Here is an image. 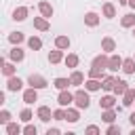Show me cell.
<instances>
[{
  "instance_id": "obj_43",
  "label": "cell",
  "mask_w": 135,
  "mask_h": 135,
  "mask_svg": "<svg viewBox=\"0 0 135 135\" xmlns=\"http://www.w3.org/2000/svg\"><path fill=\"white\" fill-rule=\"evenodd\" d=\"M129 6H131V8L135 11V0H129Z\"/></svg>"
},
{
  "instance_id": "obj_21",
  "label": "cell",
  "mask_w": 135,
  "mask_h": 135,
  "mask_svg": "<svg viewBox=\"0 0 135 135\" xmlns=\"http://www.w3.org/2000/svg\"><path fill=\"white\" fill-rule=\"evenodd\" d=\"M101 51H103V53H112V51H116V42H114V38H110V36L101 38Z\"/></svg>"
},
{
  "instance_id": "obj_39",
  "label": "cell",
  "mask_w": 135,
  "mask_h": 135,
  "mask_svg": "<svg viewBox=\"0 0 135 135\" xmlns=\"http://www.w3.org/2000/svg\"><path fill=\"white\" fill-rule=\"evenodd\" d=\"M105 135H120V127H118L116 122L108 124V129H105Z\"/></svg>"
},
{
  "instance_id": "obj_6",
  "label": "cell",
  "mask_w": 135,
  "mask_h": 135,
  "mask_svg": "<svg viewBox=\"0 0 135 135\" xmlns=\"http://www.w3.org/2000/svg\"><path fill=\"white\" fill-rule=\"evenodd\" d=\"M36 118H38L40 122H51V120H53V110H51L49 105H38Z\"/></svg>"
},
{
  "instance_id": "obj_14",
  "label": "cell",
  "mask_w": 135,
  "mask_h": 135,
  "mask_svg": "<svg viewBox=\"0 0 135 135\" xmlns=\"http://www.w3.org/2000/svg\"><path fill=\"white\" fill-rule=\"evenodd\" d=\"M133 103H135V86H129L127 93L122 95V105L124 108H131Z\"/></svg>"
},
{
  "instance_id": "obj_19",
  "label": "cell",
  "mask_w": 135,
  "mask_h": 135,
  "mask_svg": "<svg viewBox=\"0 0 135 135\" xmlns=\"http://www.w3.org/2000/svg\"><path fill=\"white\" fill-rule=\"evenodd\" d=\"M38 11H40V15H42V17H46V19H51V17H53V13H55V11H53V6H51L49 2H44V0H42V2H38Z\"/></svg>"
},
{
  "instance_id": "obj_22",
  "label": "cell",
  "mask_w": 135,
  "mask_h": 135,
  "mask_svg": "<svg viewBox=\"0 0 135 135\" xmlns=\"http://www.w3.org/2000/svg\"><path fill=\"white\" fill-rule=\"evenodd\" d=\"M53 86H55L57 91H63V89L72 86V80H70V78H63V76H57V78L53 80Z\"/></svg>"
},
{
  "instance_id": "obj_44",
  "label": "cell",
  "mask_w": 135,
  "mask_h": 135,
  "mask_svg": "<svg viewBox=\"0 0 135 135\" xmlns=\"http://www.w3.org/2000/svg\"><path fill=\"white\" fill-rule=\"evenodd\" d=\"M118 4H120V6H124V4H129V0H118Z\"/></svg>"
},
{
  "instance_id": "obj_31",
  "label": "cell",
  "mask_w": 135,
  "mask_h": 135,
  "mask_svg": "<svg viewBox=\"0 0 135 135\" xmlns=\"http://www.w3.org/2000/svg\"><path fill=\"white\" fill-rule=\"evenodd\" d=\"M122 72L124 74H135V59L133 57H129V59L122 61Z\"/></svg>"
},
{
  "instance_id": "obj_38",
  "label": "cell",
  "mask_w": 135,
  "mask_h": 135,
  "mask_svg": "<svg viewBox=\"0 0 135 135\" xmlns=\"http://www.w3.org/2000/svg\"><path fill=\"white\" fill-rule=\"evenodd\" d=\"M36 133H38L36 124H32V122H25V127H23V135H36Z\"/></svg>"
},
{
  "instance_id": "obj_29",
  "label": "cell",
  "mask_w": 135,
  "mask_h": 135,
  "mask_svg": "<svg viewBox=\"0 0 135 135\" xmlns=\"http://www.w3.org/2000/svg\"><path fill=\"white\" fill-rule=\"evenodd\" d=\"M120 25H122V27H135V13H127V15H122Z\"/></svg>"
},
{
  "instance_id": "obj_36",
  "label": "cell",
  "mask_w": 135,
  "mask_h": 135,
  "mask_svg": "<svg viewBox=\"0 0 135 135\" xmlns=\"http://www.w3.org/2000/svg\"><path fill=\"white\" fill-rule=\"evenodd\" d=\"M53 120H65V108H57V110H53Z\"/></svg>"
},
{
  "instance_id": "obj_2",
  "label": "cell",
  "mask_w": 135,
  "mask_h": 135,
  "mask_svg": "<svg viewBox=\"0 0 135 135\" xmlns=\"http://www.w3.org/2000/svg\"><path fill=\"white\" fill-rule=\"evenodd\" d=\"M27 84L40 91V89H46V86H49V80H46L42 74H30V76H27Z\"/></svg>"
},
{
  "instance_id": "obj_25",
  "label": "cell",
  "mask_w": 135,
  "mask_h": 135,
  "mask_svg": "<svg viewBox=\"0 0 135 135\" xmlns=\"http://www.w3.org/2000/svg\"><path fill=\"white\" fill-rule=\"evenodd\" d=\"M70 80H72V86H80V84H84V74L78 72V70H74L70 74Z\"/></svg>"
},
{
  "instance_id": "obj_8",
  "label": "cell",
  "mask_w": 135,
  "mask_h": 135,
  "mask_svg": "<svg viewBox=\"0 0 135 135\" xmlns=\"http://www.w3.org/2000/svg\"><path fill=\"white\" fill-rule=\"evenodd\" d=\"M108 63H110V57H108V53H101V55H97V57L93 59L91 68H97V70H108Z\"/></svg>"
},
{
  "instance_id": "obj_30",
  "label": "cell",
  "mask_w": 135,
  "mask_h": 135,
  "mask_svg": "<svg viewBox=\"0 0 135 135\" xmlns=\"http://www.w3.org/2000/svg\"><path fill=\"white\" fill-rule=\"evenodd\" d=\"M78 61H80V59H78V55H76V53H68V55H65V59H63V63H65L68 68H78Z\"/></svg>"
},
{
  "instance_id": "obj_4",
  "label": "cell",
  "mask_w": 135,
  "mask_h": 135,
  "mask_svg": "<svg viewBox=\"0 0 135 135\" xmlns=\"http://www.w3.org/2000/svg\"><path fill=\"white\" fill-rule=\"evenodd\" d=\"M118 95H114V93H108V95H103L101 99H99V108L101 110H110V108H116L118 103Z\"/></svg>"
},
{
  "instance_id": "obj_20",
  "label": "cell",
  "mask_w": 135,
  "mask_h": 135,
  "mask_svg": "<svg viewBox=\"0 0 135 135\" xmlns=\"http://www.w3.org/2000/svg\"><path fill=\"white\" fill-rule=\"evenodd\" d=\"M27 13H30L27 6H17V8L13 11V19H15V21H25V19H27Z\"/></svg>"
},
{
  "instance_id": "obj_11",
  "label": "cell",
  "mask_w": 135,
  "mask_h": 135,
  "mask_svg": "<svg viewBox=\"0 0 135 135\" xmlns=\"http://www.w3.org/2000/svg\"><path fill=\"white\" fill-rule=\"evenodd\" d=\"M23 101H25L27 105H32L34 101H38V89H34V86H27V89L23 91Z\"/></svg>"
},
{
  "instance_id": "obj_9",
  "label": "cell",
  "mask_w": 135,
  "mask_h": 135,
  "mask_svg": "<svg viewBox=\"0 0 135 135\" xmlns=\"http://www.w3.org/2000/svg\"><path fill=\"white\" fill-rule=\"evenodd\" d=\"M78 120H80V108H72V105H68V108H65V122L76 124Z\"/></svg>"
},
{
  "instance_id": "obj_28",
  "label": "cell",
  "mask_w": 135,
  "mask_h": 135,
  "mask_svg": "<svg viewBox=\"0 0 135 135\" xmlns=\"http://www.w3.org/2000/svg\"><path fill=\"white\" fill-rule=\"evenodd\" d=\"M114 84H116V78H114V76H105V78L101 80V89L108 91V93L114 91Z\"/></svg>"
},
{
  "instance_id": "obj_16",
  "label": "cell",
  "mask_w": 135,
  "mask_h": 135,
  "mask_svg": "<svg viewBox=\"0 0 135 135\" xmlns=\"http://www.w3.org/2000/svg\"><path fill=\"white\" fill-rule=\"evenodd\" d=\"M99 21H101V17H99L97 13H93V11H89V13L84 15V23H86L89 27H97Z\"/></svg>"
},
{
  "instance_id": "obj_13",
  "label": "cell",
  "mask_w": 135,
  "mask_h": 135,
  "mask_svg": "<svg viewBox=\"0 0 135 135\" xmlns=\"http://www.w3.org/2000/svg\"><path fill=\"white\" fill-rule=\"evenodd\" d=\"M4 129H6V135H23V127L19 122H15V120H11L8 124H4Z\"/></svg>"
},
{
  "instance_id": "obj_3",
  "label": "cell",
  "mask_w": 135,
  "mask_h": 135,
  "mask_svg": "<svg viewBox=\"0 0 135 135\" xmlns=\"http://www.w3.org/2000/svg\"><path fill=\"white\" fill-rule=\"evenodd\" d=\"M23 80L19 78V76H8L6 78V91H11V93H19L21 89H23Z\"/></svg>"
},
{
  "instance_id": "obj_41",
  "label": "cell",
  "mask_w": 135,
  "mask_h": 135,
  "mask_svg": "<svg viewBox=\"0 0 135 135\" xmlns=\"http://www.w3.org/2000/svg\"><path fill=\"white\" fill-rule=\"evenodd\" d=\"M59 133H61V131H59L57 127H49V129H46V135H59Z\"/></svg>"
},
{
  "instance_id": "obj_5",
  "label": "cell",
  "mask_w": 135,
  "mask_h": 135,
  "mask_svg": "<svg viewBox=\"0 0 135 135\" xmlns=\"http://www.w3.org/2000/svg\"><path fill=\"white\" fill-rule=\"evenodd\" d=\"M57 103H59L61 108H68V105H72V103H74V93H70L68 89L59 91V95H57Z\"/></svg>"
},
{
  "instance_id": "obj_27",
  "label": "cell",
  "mask_w": 135,
  "mask_h": 135,
  "mask_svg": "<svg viewBox=\"0 0 135 135\" xmlns=\"http://www.w3.org/2000/svg\"><path fill=\"white\" fill-rule=\"evenodd\" d=\"M15 72H17V68H15V61H4L2 63V74L8 78V76H15Z\"/></svg>"
},
{
  "instance_id": "obj_1",
  "label": "cell",
  "mask_w": 135,
  "mask_h": 135,
  "mask_svg": "<svg viewBox=\"0 0 135 135\" xmlns=\"http://www.w3.org/2000/svg\"><path fill=\"white\" fill-rule=\"evenodd\" d=\"M89 93H91V91H86V89H78V91L74 93V105L80 108V110H86V108L91 105V97H89Z\"/></svg>"
},
{
  "instance_id": "obj_17",
  "label": "cell",
  "mask_w": 135,
  "mask_h": 135,
  "mask_svg": "<svg viewBox=\"0 0 135 135\" xmlns=\"http://www.w3.org/2000/svg\"><path fill=\"white\" fill-rule=\"evenodd\" d=\"M34 27L38 32H46V30H51V23L46 17H34Z\"/></svg>"
},
{
  "instance_id": "obj_15",
  "label": "cell",
  "mask_w": 135,
  "mask_h": 135,
  "mask_svg": "<svg viewBox=\"0 0 135 135\" xmlns=\"http://www.w3.org/2000/svg\"><path fill=\"white\" fill-rule=\"evenodd\" d=\"M101 15H103L105 19H114V17H116V6H114L112 2H103V6H101Z\"/></svg>"
},
{
  "instance_id": "obj_24",
  "label": "cell",
  "mask_w": 135,
  "mask_h": 135,
  "mask_svg": "<svg viewBox=\"0 0 135 135\" xmlns=\"http://www.w3.org/2000/svg\"><path fill=\"white\" fill-rule=\"evenodd\" d=\"M70 44H72V42H70V38H68V36H57V38H55V49L68 51V49H70Z\"/></svg>"
},
{
  "instance_id": "obj_34",
  "label": "cell",
  "mask_w": 135,
  "mask_h": 135,
  "mask_svg": "<svg viewBox=\"0 0 135 135\" xmlns=\"http://www.w3.org/2000/svg\"><path fill=\"white\" fill-rule=\"evenodd\" d=\"M32 118H34V112H32L30 108H23V110L19 112V120H21V122H32Z\"/></svg>"
},
{
  "instance_id": "obj_18",
  "label": "cell",
  "mask_w": 135,
  "mask_h": 135,
  "mask_svg": "<svg viewBox=\"0 0 135 135\" xmlns=\"http://www.w3.org/2000/svg\"><path fill=\"white\" fill-rule=\"evenodd\" d=\"M127 89H129V82L127 80H120V78H116V84H114V95H118V97H122L124 93H127Z\"/></svg>"
},
{
  "instance_id": "obj_40",
  "label": "cell",
  "mask_w": 135,
  "mask_h": 135,
  "mask_svg": "<svg viewBox=\"0 0 135 135\" xmlns=\"http://www.w3.org/2000/svg\"><path fill=\"white\" fill-rule=\"evenodd\" d=\"M101 133V129L97 127V124H89L86 129H84V135H99Z\"/></svg>"
},
{
  "instance_id": "obj_33",
  "label": "cell",
  "mask_w": 135,
  "mask_h": 135,
  "mask_svg": "<svg viewBox=\"0 0 135 135\" xmlns=\"http://www.w3.org/2000/svg\"><path fill=\"white\" fill-rule=\"evenodd\" d=\"M27 46H30L32 51H40V49H42V40H40L38 36H32V38H27Z\"/></svg>"
},
{
  "instance_id": "obj_42",
  "label": "cell",
  "mask_w": 135,
  "mask_h": 135,
  "mask_svg": "<svg viewBox=\"0 0 135 135\" xmlns=\"http://www.w3.org/2000/svg\"><path fill=\"white\" fill-rule=\"evenodd\" d=\"M129 122H131V127H135V112L129 116Z\"/></svg>"
},
{
  "instance_id": "obj_7",
  "label": "cell",
  "mask_w": 135,
  "mask_h": 135,
  "mask_svg": "<svg viewBox=\"0 0 135 135\" xmlns=\"http://www.w3.org/2000/svg\"><path fill=\"white\" fill-rule=\"evenodd\" d=\"M8 59L15 61V63H21V61L25 59V51L19 49V44H13V49L8 51Z\"/></svg>"
},
{
  "instance_id": "obj_37",
  "label": "cell",
  "mask_w": 135,
  "mask_h": 135,
  "mask_svg": "<svg viewBox=\"0 0 135 135\" xmlns=\"http://www.w3.org/2000/svg\"><path fill=\"white\" fill-rule=\"evenodd\" d=\"M11 118H13V116H11L8 110H0V124H8Z\"/></svg>"
},
{
  "instance_id": "obj_45",
  "label": "cell",
  "mask_w": 135,
  "mask_h": 135,
  "mask_svg": "<svg viewBox=\"0 0 135 135\" xmlns=\"http://www.w3.org/2000/svg\"><path fill=\"white\" fill-rule=\"evenodd\" d=\"M133 36H135V27H133Z\"/></svg>"
},
{
  "instance_id": "obj_12",
  "label": "cell",
  "mask_w": 135,
  "mask_h": 135,
  "mask_svg": "<svg viewBox=\"0 0 135 135\" xmlns=\"http://www.w3.org/2000/svg\"><path fill=\"white\" fill-rule=\"evenodd\" d=\"M122 57L120 55H110V63H108V70L110 72H118V70H122Z\"/></svg>"
},
{
  "instance_id": "obj_32",
  "label": "cell",
  "mask_w": 135,
  "mask_h": 135,
  "mask_svg": "<svg viewBox=\"0 0 135 135\" xmlns=\"http://www.w3.org/2000/svg\"><path fill=\"white\" fill-rule=\"evenodd\" d=\"M23 40H25L23 32H11V34H8V42H11V44H21Z\"/></svg>"
},
{
  "instance_id": "obj_26",
  "label": "cell",
  "mask_w": 135,
  "mask_h": 135,
  "mask_svg": "<svg viewBox=\"0 0 135 135\" xmlns=\"http://www.w3.org/2000/svg\"><path fill=\"white\" fill-rule=\"evenodd\" d=\"M63 59H65V55H63L61 49H55V51L49 53V61H51V63H59V61H63Z\"/></svg>"
},
{
  "instance_id": "obj_23",
  "label": "cell",
  "mask_w": 135,
  "mask_h": 135,
  "mask_svg": "<svg viewBox=\"0 0 135 135\" xmlns=\"http://www.w3.org/2000/svg\"><path fill=\"white\" fill-rule=\"evenodd\" d=\"M84 89H86V91H91V93H95V91H99V89H101V80H99V78H86Z\"/></svg>"
},
{
  "instance_id": "obj_46",
  "label": "cell",
  "mask_w": 135,
  "mask_h": 135,
  "mask_svg": "<svg viewBox=\"0 0 135 135\" xmlns=\"http://www.w3.org/2000/svg\"><path fill=\"white\" fill-rule=\"evenodd\" d=\"M133 59H135V55H133Z\"/></svg>"
},
{
  "instance_id": "obj_10",
  "label": "cell",
  "mask_w": 135,
  "mask_h": 135,
  "mask_svg": "<svg viewBox=\"0 0 135 135\" xmlns=\"http://www.w3.org/2000/svg\"><path fill=\"white\" fill-rule=\"evenodd\" d=\"M116 118H118V110H116V108L101 110V120H103L105 124H112V122H116Z\"/></svg>"
},
{
  "instance_id": "obj_35",
  "label": "cell",
  "mask_w": 135,
  "mask_h": 135,
  "mask_svg": "<svg viewBox=\"0 0 135 135\" xmlns=\"http://www.w3.org/2000/svg\"><path fill=\"white\" fill-rule=\"evenodd\" d=\"M89 78H99V80H103V78H105V70L91 68V70H89Z\"/></svg>"
}]
</instances>
